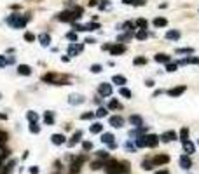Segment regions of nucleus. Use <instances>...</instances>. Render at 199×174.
<instances>
[{
	"instance_id": "obj_13",
	"label": "nucleus",
	"mask_w": 199,
	"mask_h": 174,
	"mask_svg": "<svg viewBox=\"0 0 199 174\" xmlns=\"http://www.w3.org/2000/svg\"><path fill=\"white\" fill-rule=\"evenodd\" d=\"M124 51H126V45H122V44H115V45H112V49H110V52L114 56H119V54H122Z\"/></svg>"
},
{
	"instance_id": "obj_30",
	"label": "nucleus",
	"mask_w": 199,
	"mask_h": 174,
	"mask_svg": "<svg viewBox=\"0 0 199 174\" xmlns=\"http://www.w3.org/2000/svg\"><path fill=\"white\" fill-rule=\"evenodd\" d=\"M147 37H149V31H147V30H140V31L135 33V39H136V40H145Z\"/></svg>"
},
{
	"instance_id": "obj_48",
	"label": "nucleus",
	"mask_w": 199,
	"mask_h": 174,
	"mask_svg": "<svg viewBox=\"0 0 199 174\" xmlns=\"http://www.w3.org/2000/svg\"><path fill=\"white\" fill-rule=\"evenodd\" d=\"M147 63V57L140 56V57H135V65H145Z\"/></svg>"
},
{
	"instance_id": "obj_58",
	"label": "nucleus",
	"mask_w": 199,
	"mask_h": 174,
	"mask_svg": "<svg viewBox=\"0 0 199 174\" xmlns=\"http://www.w3.org/2000/svg\"><path fill=\"white\" fill-rule=\"evenodd\" d=\"M108 5H110V2H105V0L100 2V9H105V7H108Z\"/></svg>"
},
{
	"instance_id": "obj_7",
	"label": "nucleus",
	"mask_w": 199,
	"mask_h": 174,
	"mask_svg": "<svg viewBox=\"0 0 199 174\" xmlns=\"http://www.w3.org/2000/svg\"><path fill=\"white\" fill-rule=\"evenodd\" d=\"M180 167H182L183 171H189L190 167H192V160H190L189 155H182V157H180Z\"/></svg>"
},
{
	"instance_id": "obj_45",
	"label": "nucleus",
	"mask_w": 199,
	"mask_h": 174,
	"mask_svg": "<svg viewBox=\"0 0 199 174\" xmlns=\"http://www.w3.org/2000/svg\"><path fill=\"white\" fill-rule=\"evenodd\" d=\"M98 28H100L98 23H89V25L86 26V31H93V30H98Z\"/></svg>"
},
{
	"instance_id": "obj_34",
	"label": "nucleus",
	"mask_w": 199,
	"mask_h": 174,
	"mask_svg": "<svg viewBox=\"0 0 199 174\" xmlns=\"http://www.w3.org/2000/svg\"><path fill=\"white\" fill-rule=\"evenodd\" d=\"M7 139H9V134L5 132V130H0V146H4L7 143Z\"/></svg>"
},
{
	"instance_id": "obj_21",
	"label": "nucleus",
	"mask_w": 199,
	"mask_h": 174,
	"mask_svg": "<svg viewBox=\"0 0 199 174\" xmlns=\"http://www.w3.org/2000/svg\"><path fill=\"white\" fill-rule=\"evenodd\" d=\"M89 130H91V134H98V132H102V130H103V124H100V122H94L93 126L89 127Z\"/></svg>"
},
{
	"instance_id": "obj_59",
	"label": "nucleus",
	"mask_w": 199,
	"mask_h": 174,
	"mask_svg": "<svg viewBox=\"0 0 199 174\" xmlns=\"http://www.w3.org/2000/svg\"><path fill=\"white\" fill-rule=\"evenodd\" d=\"M30 172H31V174H39V167H31Z\"/></svg>"
},
{
	"instance_id": "obj_47",
	"label": "nucleus",
	"mask_w": 199,
	"mask_h": 174,
	"mask_svg": "<svg viewBox=\"0 0 199 174\" xmlns=\"http://www.w3.org/2000/svg\"><path fill=\"white\" fill-rule=\"evenodd\" d=\"M94 113H96V117H105L108 112H107V108H103V106H102V108H98Z\"/></svg>"
},
{
	"instance_id": "obj_5",
	"label": "nucleus",
	"mask_w": 199,
	"mask_h": 174,
	"mask_svg": "<svg viewBox=\"0 0 199 174\" xmlns=\"http://www.w3.org/2000/svg\"><path fill=\"white\" fill-rule=\"evenodd\" d=\"M98 92H100L103 98H107V96L112 94V85H110V84H107V82L100 84V85H98Z\"/></svg>"
},
{
	"instance_id": "obj_12",
	"label": "nucleus",
	"mask_w": 199,
	"mask_h": 174,
	"mask_svg": "<svg viewBox=\"0 0 199 174\" xmlns=\"http://www.w3.org/2000/svg\"><path fill=\"white\" fill-rule=\"evenodd\" d=\"M183 92H185V85H180V87H173V89H169L168 94L171 96V98H177V96L183 94Z\"/></svg>"
},
{
	"instance_id": "obj_52",
	"label": "nucleus",
	"mask_w": 199,
	"mask_h": 174,
	"mask_svg": "<svg viewBox=\"0 0 199 174\" xmlns=\"http://www.w3.org/2000/svg\"><path fill=\"white\" fill-rule=\"evenodd\" d=\"M9 65V59L5 56H0V68H4V66H7Z\"/></svg>"
},
{
	"instance_id": "obj_31",
	"label": "nucleus",
	"mask_w": 199,
	"mask_h": 174,
	"mask_svg": "<svg viewBox=\"0 0 199 174\" xmlns=\"http://www.w3.org/2000/svg\"><path fill=\"white\" fill-rule=\"evenodd\" d=\"M102 167H105V162H103V160L91 162V169H93V171H98V169H102Z\"/></svg>"
},
{
	"instance_id": "obj_28",
	"label": "nucleus",
	"mask_w": 199,
	"mask_h": 174,
	"mask_svg": "<svg viewBox=\"0 0 199 174\" xmlns=\"http://www.w3.org/2000/svg\"><path fill=\"white\" fill-rule=\"evenodd\" d=\"M44 120H45V124H47V126H53V124H54V113L53 112H45Z\"/></svg>"
},
{
	"instance_id": "obj_4",
	"label": "nucleus",
	"mask_w": 199,
	"mask_h": 174,
	"mask_svg": "<svg viewBox=\"0 0 199 174\" xmlns=\"http://www.w3.org/2000/svg\"><path fill=\"white\" fill-rule=\"evenodd\" d=\"M58 19H59V21H65V23H73L77 17H75V14L70 12V11H63V12L58 14Z\"/></svg>"
},
{
	"instance_id": "obj_39",
	"label": "nucleus",
	"mask_w": 199,
	"mask_h": 174,
	"mask_svg": "<svg viewBox=\"0 0 199 174\" xmlns=\"http://www.w3.org/2000/svg\"><path fill=\"white\" fill-rule=\"evenodd\" d=\"M142 169H145V171L154 169V164H152V160H143V162H142Z\"/></svg>"
},
{
	"instance_id": "obj_3",
	"label": "nucleus",
	"mask_w": 199,
	"mask_h": 174,
	"mask_svg": "<svg viewBox=\"0 0 199 174\" xmlns=\"http://www.w3.org/2000/svg\"><path fill=\"white\" fill-rule=\"evenodd\" d=\"M86 160V157H75L73 158V162H72L70 165V174H77L80 171V167H82V164H84Z\"/></svg>"
},
{
	"instance_id": "obj_57",
	"label": "nucleus",
	"mask_w": 199,
	"mask_h": 174,
	"mask_svg": "<svg viewBox=\"0 0 199 174\" xmlns=\"http://www.w3.org/2000/svg\"><path fill=\"white\" fill-rule=\"evenodd\" d=\"M133 5H145V0H133Z\"/></svg>"
},
{
	"instance_id": "obj_50",
	"label": "nucleus",
	"mask_w": 199,
	"mask_h": 174,
	"mask_svg": "<svg viewBox=\"0 0 199 174\" xmlns=\"http://www.w3.org/2000/svg\"><path fill=\"white\" fill-rule=\"evenodd\" d=\"M73 14H75V17L79 19V17H82V14H84V9H82V7H77L75 11H73Z\"/></svg>"
},
{
	"instance_id": "obj_42",
	"label": "nucleus",
	"mask_w": 199,
	"mask_h": 174,
	"mask_svg": "<svg viewBox=\"0 0 199 174\" xmlns=\"http://www.w3.org/2000/svg\"><path fill=\"white\" fill-rule=\"evenodd\" d=\"M194 49L192 47H183V49H177V54H192Z\"/></svg>"
},
{
	"instance_id": "obj_23",
	"label": "nucleus",
	"mask_w": 199,
	"mask_h": 174,
	"mask_svg": "<svg viewBox=\"0 0 199 174\" xmlns=\"http://www.w3.org/2000/svg\"><path fill=\"white\" fill-rule=\"evenodd\" d=\"M16 165V160H11V162H7V164L4 165V169H2V174H11L12 172V167Z\"/></svg>"
},
{
	"instance_id": "obj_2",
	"label": "nucleus",
	"mask_w": 199,
	"mask_h": 174,
	"mask_svg": "<svg viewBox=\"0 0 199 174\" xmlns=\"http://www.w3.org/2000/svg\"><path fill=\"white\" fill-rule=\"evenodd\" d=\"M28 17H23L21 14H11L7 17V25H11L12 28H25Z\"/></svg>"
},
{
	"instance_id": "obj_20",
	"label": "nucleus",
	"mask_w": 199,
	"mask_h": 174,
	"mask_svg": "<svg viewBox=\"0 0 199 174\" xmlns=\"http://www.w3.org/2000/svg\"><path fill=\"white\" fill-rule=\"evenodd\" d=\"M65 136H63V134H53V136H51V141H53V143L54 144H63V143H65Z\"/></svg>"
},
{
	"instance_id": "obj_11",
	"label": "nucleus",
	"mask_w": 199,
	"mask_h": 174,
	"mask_svg": "<svg viewBox=\"0 0 199 174\" xmlns=\"http://www.w3.org/2000/svg\"><path fill=\"white\" fill-rule=\"evenodd\" d=\"M169 162V157L168 155H155L152 158V164L154 165H163V164H168Z\"/></svg>"
},
{
	"instance_id": "obj_25",
	"label": "nucleus",
	"mask_w": 199,
	"mask_h": 174,
	"mask_svg": "<svg viewBox=\"0 0 199 174\" xmlns=\"http://www.w3.org/2000/svg\"><path fill=\"white\" fill-rule=\"evenodd\" d=\"M135 144H136V148H145V146H147L145 136H138V138L135 139Z\"/></svg>"
},
{
	"instance_id": "obj_19",
	"label": "nucleus",
	"mask_w": 199,
	"mask_h": 174,
	"mask_svg": "<svg viewBox=\"0 0 199 174\" xmlns=\"http://www.w3.org/2000/svg\"><path fill=\"white\" fill-rule=\"evenodd\" d=\"M112 82L117 84L119 87H124V84H126V77H122V75H114V77H112Z\"/></svg>"
},
{
	"instance_id": "obj_54",
	"label": "nucleus",
	"mask_w": 199,
	"mask_h": 174,
	"mask_svg": "<svg viewBox=\"0 0 199 174\" xmlns=\"http://www.w3.org/2000/svg\"><path fill=\"white\" fill-rule=\"evenodd\" d=\"M73 31H86V26H82V25H77V23H73Z\"/></svg>"
},
{
	"instance_id": "obj_64",
	"label": "nucleus",
	"mask_w": 199,
	"mask_h": 174,
	"mask_svg": "<svg viewBox=\"0 0 199 174\" xmlns=\"http://www.w3.org/2000/svg\"><path fill=\"white\" fill-rule=\"evenodd\" d=\"M0 98H2V96H0Z\"/></svg>"
},
{
	"instance_id": "obj_18",
	"label": "nucleus",
	"mask_w": 199,
	"mask_h": 174,
	"mask_svg": "<svg viewBox=\"0 0 199 174\" xmlns=\"http://www.w3.org/2000/svg\"><path fill=\"white\" fill-rule=\"evenodd\" d=\"M166 39H168V40H178V39H180V31H178V30L166 31Z\"/></svg>"
},
{
	"instance_id": "obj_55",
	"label": "nucleus",
	"mask_w": 199,
	"mask_h": 174,
	"mask_svg": "<svg viewBox=\"0 0 199 174\" xmlns=\"http://www.w3.org/2000/svg\"><path fill=\"white\" fill-rule=\"evenodd\" d=\"M66 39L72 40V42H75V40H77V33H75V31H72V33H66Z\"/></svg>"
},
{
	"instance_id": "obj_35",
	"label": "nucleus",
	"mask_w": 199,
	"mask_h": 174,
	"mask_svg": "<svg viewBox=\"0 0 199 174\" xmlns=\"http://www.w3.org/2000/svg\"><path fill=\"white\" fill-rule=\"evenodd\" d=\"M135 35V31H128V33H124V35H119V44L121 42H126V40H129Z\"/></svg>"
},
{
	"instance_id": "obj_38",
	"label": "nucleus",
	"mask_w": 199,
	"mask_h": 174,
	"mask_svg": "<svg viewBox=\"0 0 199 174\" xmlns=\"http://www.w3.org/2000/svg\"><path fill=\"white\" fill-rule=\"evenodd\" d=\"M26 118H28L30 122H39V115H37L35 112H28V113H26Z\"/></svg>"
},
{
	"instance_id": "obj_56",
	"label": "nucleus",
	"mask_w": 199,
	"mask_h": 174,
	"mask_svg": "<svg viewBox=\"0 0 199 174\" xmlns=\"http://www.w3.org/2000/svg\"><path fill=\"white\" fill-rule=\"evenodd\" d=\"M91 71H93V73H100V71H102V66H100V65H93V66H91Z\"/></svg>"
},
{
	"instance_id": "obj_40",
	"label": "nucleus",
	"mask_w": 199,
	"mask_h": 174,
	"mask_svg": "<svg viewBox=\"0 0 199 174\" xmlns=\"http://www.w3.org/2000/svg\"><path fill=\"white\" fill-rule=\"evenodd\" d=\"M96 157L100 158V160H108V152H105V150H100V152H96Z\"/></svg>"
},
{
	"instance_id": "obj_60",
	"label": "nucleus",
	"mask_w": 199,
	"mask_h": 174,
	"mask_svg": "<svg viewBox=\"0 0 199 174\" xmlns=\"http://www.w3.org/2000/svg\"><path fill=\"white\" fill-rule=\"evenodd\" d=\"M89 5H91V7H94V5H98V0H89Z\"/></svg>"
},
{
	"instance_id": "obj_37",
	"label": "nucleus",
	"mask_w": 199,
	"mask_h": 174,
	"mask_svg": "<svg viewBox=\"0 0 199 174\" xmlns=\"http://www.w3.org/2000/svg\"><path fill=\"white\" fill-rule=\"evenodd\" d=\"M30 132H33V134H39L40 132V127L37 122H30Z\"/></svg>"
},
{
	"instance_id": "obj_33",
	"label": "nucleus",
	"mask_w": 199,
	"mask_h": 174,
	"mask_svg": "<svg viewBox=\"0 0 199 174\" xmlns=\"http://www.w3.org/2000/svg\"><path fill=\"white\" fill-rule=\"evenodd\" d=\"M135 25H136V26H140L142 30H147V26H149V23H147V19L140 17V19H136V21H135Z\"/></svg>"
},
{
	"instance_id": "obj_32",
	"label": "nucleus",
	"mask_w": 199,
	"mask_h": 174,
	"mask_svg": "<svg viewBox=\"0 0 199 174\" xmlns=\"http://www.w3.org/2000/svg\"><path fill=\"white\" fill-rule=\"evenodd\" d=\"M133 28H136V25H135V21H126L122 25V30H126V31H135Z\"/></svg>"
},
{
	"instance_id": "obj_26",
	"label": "nucleus",
	"mask_w": 199,
	"mask_h": 174,
	"mask_svg": "<svg viewBox=\"0 0 199 174\" xmlns=\"http://www.w3.org/2000/svg\"><path fill=\"white\" fill-rule=\"evenodd\" d=\"M168 25V19L166 17H155L154 19V26H157V28H163V26Z\"/></svg>"
},
{
	"instance_id": "obj_49",
	"label": "nucleus",
	"mask_w": 199,
	"mask_h": 174,
	"mask_svg": "<svg viewBox=\"0 0 199 174\" xmlns=\"http://www.w3.org/2000/svg\"><path fill=\"white\" fill-rule=\"evenodd\" d=\"M94 115H96L94 112H88V113H84V115H82L80 118H82V120H89V118H93Z\"/></svg>"
},
{
	"instance_id": "obj_17",
	"label": "nucleus",
	"mask_w": 199,
	"mask_h": 174,
	"mask_svg": "<svg viewBox=\"0 0 199 174\" xmlns=\"http://www.w3.org/2000/svg\"><path fill=\"white\" fill-rule=\"evenodd\" d=\"M68 103L70 104H80V103H84V98L79 94H72L70 98H68Z\"/></svg>"
},
{
	"instance_id": "obj_16",
	"label": "nucleus",
	"mask_w": 199,
	"mask_h": 174,
	"mask_svg": "<svg viewBox=\"0 0 199 174\" xmlns=\"http://www.w3.org/2000/svg\"><path fill=\"white\" fill-rule=\"evenodd\" d=\"M183 150H185V155H187V153L192 155V153L196 152V146H194V143H190L189 139H187V141H183Z\"/></svg>"
},
{
	"instance_id": "obj_46",
	"label": "nucleus",
	"mask_w": 199,
	"mask_h": 174,
	"mask_svg": "<svg viewBox=\"0 0 199 174\" xmlns=\"http://www.w3.org/2000/svg\"><path fill=\"white\" fill-rule=\"evenodd\" d=\"M177 68H178L177 63H168L166 65V71H177Z\"/></svg>"
},
{
	"instance_id": "obj_29",
	"label": "nucleus",
	"mask_w": 199,
	"mask_h": 174,
	"mask_svg": "<svg viewBox=\"0 0 199 174\" xmlns=\"http://www.w3.org/2000/svg\"><path fill=\"white\" fill-rule=\"evenodd\" d=\"M155 61H157V63H166V65H168L169 56L168 54H155Z\"/></svg>"
},
{
	"instance_id": "obj_6",
	"label": "nucleus",
	"mask_w": 199,
	"mask_h": 174,
	"mask_svg": "<svg viewBox=\"0 0 199 174\" xmlns=\"http://www.w3.org/2000/svg\"><path fill=\"white\" fill-rule=\"evenodd\" d=\"M177 138H178V136H177V132H175V130H166V132H163V134H161L159 139H163L164 143H169V141H175Z\"/></svg>"
},
{
	"instance_id": "obj_63",
	"label": "nucleus",
	"mask_w": 199,
	"mask_h": 174,
	"mask_svg": "<svg viewBox=\"0 0 199 174\" xmlns=\"http://www.w3.org/2000/svg\"><path fill=\"white\" fill-rule=\"evenodd\" d=\"M124 4H128V5H133V0H122Z\"/></svg>"
},
{
	"instance_id": "obj_43",
	"label": "nucleus",
	"mask_w": 199,
	"mask_h": 174,
	"mask_svg": "<svg viewBox=\"0 0 199 174\" xmlns=\"http://www.w3.org/2000/svg\"><path fill=\"white\" fill-rule=\"evenodd\" d=\"M117 108H121L119 101H117V99H112L110 103H108V110H117Z\"/></svg>"
},
{
	"instance_id": "obj_9",
	"label": "nucleus",
	"mask_w": 199,
	"mask_h": 174,
	"mask_svg": "<svg viewBox=\"0 0 199 174\" xmlns=\"http://www.w3.org/2000/svg\"><path fill=\"white\" fill-rule=\"evenodd\" d=\"M145 139H147V146L149 148H155L157 144H159V136H155V134L145 136Z\"/></svg>"
},
{
	"instance_id": "obj_41",
	"label": "nucleus",
	"mask_w": 199,
	"mask_h": 174,
	"mask_svg": "<svg viewBox=\"0 0 199 174\" xmlns=\"http://www.w3.org/2000/svg\"><path fill=\"white\" fill-rule=\"evenodd\" d=\"M11 155L9 150H2V153H0V167H2V164H4V160L7 158V157Z\"/></svg>"
},
{
	"instance_id": "obj_22",
	"label": "nucleus",
	"mask_w": 199,
	"mask_h": 174,
	"mask_svg": "<svg viewBox=\"0 0 199 174\" xmlns=\"http://www.w3.org/2000/svg\"><path fill=\"white\" fill-rule=\"evenodd\" d=\"M102 143L112 144V143H114V134H110V132H105V134H102Z\"/></svg>"
},
{
	"instance_id": "obj_14",
	"label": "nucleus",
	"mask_w": 199,
	"mask_h": 174,
	"mask_svg": "<svg viewBox=\"0 0 199 174\" xmlns=\"http://www.w3.org/2000/svg\"><path fill=\"white\" fill-rule=\"evenodd\" d=\"M82 139V130H75L73 132V136H72V139L68 141V146H73V144H77Z\"/></svg>"
},
{
	"instance_id": "obj_10",
	"label": "nucleus",
	"mask_w": 199,
	"mask_h": 174,
	"mask_svg": "<svg viewBox=\"0 0 199 174\" xmlns=\"http://www.w3.org/2000/svg\"><path fill=\"white\" fill-rule=\"evenodd\" d=\"M84 45L82 44H72L70 47H68V56H77L79 52H82Z\"/></svg>"
},
{
	"instance_id": "obj_51",
	"label": "nucleus",
	"mask_w": 199,
	"mask_h": 174,
	"mask_svg": "<svg viewBox=\"0 0 199 174\" xmlns=\"http://www.w3.org/2000/svg\"><path fill=\"white\" fill-rule=\"evenodd\" d=\"M82 148H84V152H89V150L93 148V143H91V141H84V143H82Z\"/></svg>"
},
{
	"instance_id": "obj_53",
	"label": "nucleus",
	"mask_w": 199,
	"mask_h": 174,
	"mask_svg": "<svg viewBox=\"0 0 199 174\" xmlns=\"http://www.w3.org/2000/svg\"><path fill=\"white\" fill-rule=\"evenodd\" d=\"M25 40H26V42H33V40H35V35L28 31V33H25Z\"/></svg>"
},
{
	"instance_id": "obj_36",
	"label": "nucleus",
	"mask_w": 199,
	"mask_h": 174,
	"mask_svg": "<svg viewBox=\"0 0 199 174\" xmlns=\"http://www.w3.org/2000/svg\"><path fill=\"white\" fill-rule=\"evenodd\" d=\"M119 94L122 96V98H131V91H129L128 87H121V89H119Z\"/></svg>"
},
{
	"instance_id": "obj_24",
	"label": "nucleus",
	"mask_w": 199,
	"mask_h": 174,
	"mask_svg": "<svg viewBox=\"0 0 199 174\" xmlns=\"http://www.w3.org/2000/svg\"><path fill=\"white\" fill-rule=\"evenodd\" d=\"M18 73L19 75H30L31 73V68L28 65H19L18 66Z\"/></svg>"
},
{
	"instance_id": "obj_1",
	"label": "nucleus",
	"mask_w": 199,
	"mask_h": 174,
	"mask_svg": "<svg viewBox=\"0 0 199 174\" xmlns=\"http://www.w3.org/2000/svg\"><path fill=\"white\" fill-rule=\"evenodd\" d=\"M105 172L107 174H128L129 172V162H126V160H107L105 162Z\"/></svg>"
},
{
	"instance_id": "obj_44",
	"label": "nucleus",
	"mask_w": 199,
	"mask_h": 174,
	"mask_svg": "<svg viewBox=\"0 0 199 174\" xmlns=\"http://www.w3.org/2000/svg\"><path fill=\"white\" fill-rule=\"evenodd\" d=\"M187 136H189V129H187V127H183V129L180 130V138H182V143H183V141H187Z\"/></svg>"
},
{
	"instance_id": "obj_15",
	"label": "nucleus",
	"mask_w": 199,
	"mask_h": 174,
	"mask_svg": "<svg viewBox=\"0 0 199 174\" xmlns=\"http://www.w3.org/2000/svg\"><path fill=\"white\" fill-rule=\"evenodd\" d=\"M129 122H131L133 126H135V129H138V127H142V126H143L142 117H138V115H131V117H129Z\"/></svg>"
},
{
	"instance_id": "obj_8",
	"label": "nucleus",
	"mask_w": 199,
	"mask_h": 174,
	"mask_svg": "<svg viewBox=\"0 0 199 174\" xmlns=\"http://www.w3.org/2000/svg\"><path fill=\"white\" fill-rule=\"evenodd\" d=\"M108 124H110L112 127H117V129H119V127L124 126V118L119 117V115H114V117L108 118Z\"/></svg>"
},
{
	"instance_id": "obj_61",
	"label": "nucleus",
	"mask_w": 199,
	"mask_h": 174,
	"mask_svg": "<svg viewBox=\"0 0 199 174\" xmlns=\"http://www.w3.org/2000/svg\"><path fill=\"white\" fill-rule=\"evenodd\" d=\"M154 174H169V172L166 169H161V171H157V172H154Z\"/></svg>"
},
{
	"instance_id": "obj_27",
	"label": "nucleus",
	"mask_w": 199,
	"mask_h": 174,
	"mask_svg": "<svg viewBox=\"0 0 199 174\" xmlns=\"http://www.w3.org/2000/svg\"><path fill=\"white\" fill-rule=\"evenodd\" d=\"M39 40H40V45H44V47H47L49 45V42H51V37H49L47 33H42L39 37Z\"/></svg>"
},
{
	"instance_id": "obj_62",
	"label": "nucleus",
	"mask_w": 199,
	"mask_h": 174,
	"mask_svg": "<svg viewBox=\"0 0 199 174\" xmlns=\"http://www.w3.org/2000/svg\"><path fill=\"white\" fill-rule=\"evenodd\" d=\"M147 87H154V80H147Z\"/></svg>"
}]
</instances>
